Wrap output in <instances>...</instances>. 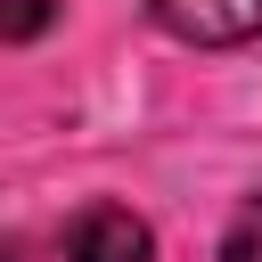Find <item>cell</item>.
I'll return each instance as SVG.
<instances>
[{
  "label": "cell",
  "mask_w": 262,
  "mask_h": 262,
  "mask_svg": "<svg viewBox=\"0 0 262 262\" xmlns=\"http://www.w3.org/2000/svg\"><path fill=\"white\" fill-rule=\"evenodd\" d=\"M139 8L188 49H246L262 33V0H139Z\"/></svg>",
  "instance_id": "6da1fadb"
},
{
  "label": "cell",
  "mask_w": 262,
  "mask_h": 262,
  "mask_svg": "<svg viewBox=\"0 0 262 262\" xmlns=\"http://www.w3.org/2000/svg\"><path fill=\"white\" fill-rule=\"evenodd\" d=\"M66 262H156V237L131 205H82L66 221Z\"/></svg>",
  "instance_id": "7a4b0ae2"
},
{
  "label": "cell",
  "mask_w": 262,
  "mask_h": 262,
  "mask_svg": "<svg viewBox=\"0 0 262 262\" xmlns=\"http://www.w3.org/2000/svg\"><path fill=\"white\" fill-rule=\"evenodd\" d=\"M221 262H262V196L237 205V221H229V237H221Z\"/></svg>",
  "instance_id": "3957f363"
},
{
  "label": "cell",
  "mask_w": 262,
  "mask_h": 262,
  "mask_svg": "<svg viewBox=\"0 0 262 262\" xmlns=\"http://www.w3.org/2000/svg\"><path fill=\"white\" fill-rule=\"evenodd\" d=\"M41 25H49V0H16L8 8V41H33Z\"/></svg>",
  "instance_id": "277c9868"
}]
</instances>
